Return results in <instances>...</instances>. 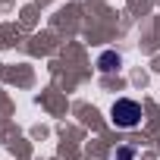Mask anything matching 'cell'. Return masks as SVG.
I'll use <instances>...</instances> for the list:
<instances>
[{
    "mask_svg": "<svg viewBox=\"0 0 160 160\" xmlns=\"http://www.w3.org/2000/svg\"><path fill=\"white\" fill-rule=\"evenodd\" d=\"M110 119L119 129H135V126H141V107L135 101H129V98H119L110 107Z\"/></svg>",
    "mask_w": 160,
    "mask_h": 160,
    "instance_id": "obj_1",
    "label": "cell"
},
{
    "mask_svg": "<svg viewBox=\"0 0 160 160\" xmlns=\"http://www.w3.org/2000/svg\"><path fill=\"white\" fill-rule=\"evenodd\" d=\"M116 66H119V57L116 53H101V69L104 72H113Z\"/></svg>",
    "mask_w": 160,
    "mask_h": 160,
    "instance_id": "obj_2",
    "label": "cell"
}]
</instances>
